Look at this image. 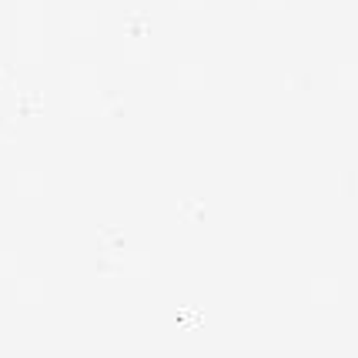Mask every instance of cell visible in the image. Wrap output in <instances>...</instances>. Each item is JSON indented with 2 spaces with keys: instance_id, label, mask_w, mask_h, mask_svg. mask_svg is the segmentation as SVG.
Segmentation results:
<instances>
[]
</instances>
